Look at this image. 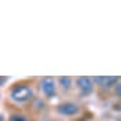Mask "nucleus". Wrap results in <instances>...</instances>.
Segmentation results:
<instances>
[{
  "label": "nucleus",
  "mask_w": 121,
  "mask_h": 121,
  "mask_svg": "<svg viewBox=\"0 0 121 121\" xmlns=\"http://www.w3.org/2000/svg\"><path fill=\"white\" fill-rule=\"evenodd\" d=\"M10 96L14 102H19V103H23V102H28L33 98V91L29 85H15L11 88L10 91Z\"/></svg>",
  "instance_id": "1"
},
{
  "label": "nucleus",
  "mask_w": 121,
  "mask_h": 121,
  "mask_svg": "<svg viewBox=\"0 0 121 121\" xmlns=\"http://www.w3.org/2000/svg\"><path fill=\"white\" fill-rule=\"evenodd\" d=\"M77 87L83 95H90L94 90V84L90 77H78L77 78Z\"/></svg>",
  "instance_id": "2"
},
{
  "label": "nucleus",
  "mask_w": 121,
  "mask_h": 121,
  "mask_svg": "<svg viewBox=\"0 0 121 121\" xmlns=\"http://www.w3.org/2000/svg\"><path fill=\"white\" fill-rule=\"evenodd\" d=\"M40 88L47 96H54L55 95V83L51 77H45L40 83Z\"/></svg>",
  "instance_id": "3"
},
{
  "label": "nucleus",
  "mask_w": 121,
  "mask_h": 121,
  "mask_svg": "<svg viewBox=\"0 0 121 121\" xmlns=\"http://www.w3.org/2000/svg\"><path fill=\"white\" fill-rule=\"evenodd\" d=\"M58 113H60L62 116H74L78 113V107L74 103H62L58 106Z\"/></svg>",
  "instance_id": "4"
},
{
  "label": "nucleus",
  "mask_w": 121,
  "mask_h": 121,
  "mask_svg": "<svg viewBox=\"0 0 121 121\" xmlns=\"http://www.w3.org/2000/svg\"><path fill=\"white\" fill-rule=\"evenodd\" d=\"M118 80H120V77H103L102 84L105 85L106 88H109L112 85H116V84L118 83Z\"/></svg>",
  "instance_id": "5"
},
{
  "label": "nucleus",
  "mask_w": 121,
  "mask_h": 121,
  "mask_svg": "<svg viewBox=\"0 0 121 121\" xmlns=\"http://www.w3.org/2000/svg\"><path fill=\"white\" fill-rule=\"evenodd\" d=\"M59 83H60V85L66 90V88H69V87H70L72 80H70V77H60V78H59Z\"/></svg>",
  "instance_id": "6"
},
{
  "label": "nucleus",
  "mask_w": 121,
  "mask_h": 121,
  "mask_svg": "<svg viewBox=\"0 0 121 121\" xmlns=\"http://www.w3.org/2000/svg\"><path fill=\"white\" fill-rule=\"evenodd\" d=\"M10 121H28V118L25 116H21V114H14L10 117Z\"/></svg>",
  "instance_id": "7"
},
{
  "label": "nucleus",
  "mask_w": 121,
  "mask_h": 121,
  "mask_svg": "<svg viewBox=\"0 0 121 121\" xmlns=\"http://www.w3.org/2000/svg\"><path fill=\"white\" fill-rule=\"evenodd\" d=\"M114 90H116V94H117V96H120V98H121V83H117V84H116Z\"/></svg>",
  "instance_id": "8"
},
{
  "label": "nucleus",
  "mask_w": 121,
  "mask_h": 121,
  "mask_svg": "<svg viewBox=\"0 0 121 121\" xmlns=\"http://www.w3.org/2000/svg\"><path fill=\"white\" fill-rule=\"evenodd\" d=\"M6 81H7V77H0V87L3 84H6Z\"/></svg>",
  "instance_id": "9"
}]
</instances>
